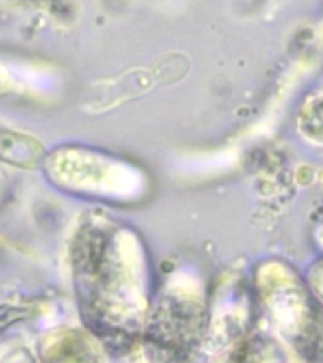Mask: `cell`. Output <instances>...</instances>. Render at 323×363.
I'll list each match as a JSON object with an SVG mask.
<instances>
[{"label":"cell","instance_id":"obj_1","mask_svg":"<svg viewBox=\"0 0 323 363\" xmlns=\"http://www.w3.org/2000/svg\"><path fill=\"white\" fill-rule=\"evenodd\" d=\"M299 131L308 141L323 147V96L306 103L299 114Z\"/></svg>","mask_w":323,"mask_h":363}]
</instances>
